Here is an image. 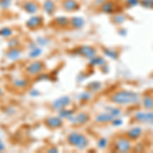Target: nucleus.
<instances>
[{
	"instance_id": "20",
	"label": "nucleus",
	"mask_w": 153,
	"mask_h": 153,
	"mask_svg": "<svg viewBox=\"0 0 153 153\" xmlns=\"http://www.w3.org/2000/svg\"><path fill=\"white\" fill-rule=\"evenodd\" d=\"M141 134H142V130L140 128H133L132 130L129 131L128 136H129L131 139H137V138L140 137Z\"/></svg>"
},
{
	"instance_id": "5",
	"label": "nucleus",
	"mask_w": 153,
	"mask_h": 153,
	"mask_svg": "<svg viewBox=\"0 0 153 153\" xmlns=\"http://www.w3.org/2000/svg\"><path fill=\"white\" fill-rule=\"evenodd\" d=\"M43 24V19L42 16H31L26 23V26L27 28L30 29V30H35L39 27L42 26Z\"/></svg>"
},
{
	"instance_id": "22",
	"label": "nucleus",
	"mask_w": 153,
	"mask_h": 153,
	"mask_svg": "<svg viewBox=\"0 0 153 153\" xmlns=\"http://www.w3.org/2000/svg\"><path fill=\"white\" fill-rule=\"evenodd\" d=\"M13 32L10 28H2L0 29V37H3V38H8L10 37Z\"/></svg>"
},
{
	"instance_id": "19",
	"label": "nucleus",
	"mask_w": 153,
	"mask_h": 153,
	"mask_svg": "<svg viewBox=\"0 0 153 153\" xmlns=\"http://www.w3.org/2000/svg\"><path fill=\"white\" fill-rule=\"evenodd\" d=\"M143 106L146 109H152L153 108V96H145L143 98Z\"/></svg>"
},
{
	"instance_id": "26",
	"label": "nucleus",
	"mask_w": 153,
	"mask_h": 153,
	"mask_svg": "<svg viewBox=\"0 0 153 153\" xmlns=\"http://www.w3.org/2000/svg\"><path fill=\"white\" fill-rule=\"evenodd\" d=\"M19 45V40L16 38H11L10 40L8 41V47L12 48V47H18Z\"/></svg>"
},
{
	"instance_id": "25",
	"label": "nucleus",
	"mask_w": 153,
	"mask_h": 153,
	"mask_svg": "<svg viewBox=\"0 0 153 153\" xmlns=\"http://www.w3.org/2000/svg\"><path fill=\"white\" fill-rule=\"evenodd\" d=\"M12 0H0V7L3 9L8 8L9 5L11 4Z\"/></svg>"
},
{
	"instance_id": "21",
	"label": "nucleus",
	"mask_w": 153,
	"mask_h": 153,
	"mask_svg": "<svg viewBox=\"0 0 153 153\" xmlns=\"http://www.w3.org/2000/svg\"><path fill=\"white\" fill-rule=\"evenodd\" d=\"M96 120L100 123H107V122H110V120H113V115L107 114V113H102V114L98 115Z\"/></svg>"
},
{
	"instance_id": "11",
	"label": "nucleus",
	"mask_w": 153,
	"mask_h": 153,
	"mask_svg": "<svg viewBox=\"0 0 153 153\" xmlns=\"http://www.w3.org/2000/svg\"><path fill=\"white\" fill-rule=\"evenodd\" d=\"M79 52L82 54L83 56L88 58H92L96 55V50L92 46H82V47L79 48Z\"/></svg>"
},
{
	"instance_id": "13",
	"label": "nucleus",
	"mask_w": 153,
	"mask_h": 153,
	"mask_svg": "<svg viewBox=\"0 0 153 153\" xmlns=\"http://www.w3.org/2000/svg\"><path fill=\"white\" fill-rule=\"evenodd\" d=\"M43 8L49 16H51V14H53V12L55 11L56 6L52 0H45V2L43 3Z\"/></svg>"
},
{
	"instance_id": "30",
	"label": "nucleus",
	"mask_w": 153,
	"mask_h": 153,
	"mask_svg": "<svg viewBox=\"0 0 153 153\" xmlns=\"http://www.w3.org/2000/svg\"><path fill=\"white\" fill-rule=\"evenodd\" d=\"M4 148H5V146H4V144L2 143L1 141H0V151H3Z\"/></svg>"
},
{
	"instance_id": "28",
	"label": "nucleus",
	"mask_w": 153,
	"mask_h": 153,
	"mask_svg": "<svg viewBox=\"0 0 153 153\" xmlns=\"http://www.w3.org/2000/svg\"><path fill=\"white\" fill-rule=\"evenodd\" d=\"M127 3L129 4L130 6H136L140 3L139 0H127Z\"/></svg>"
},
{
	"instance_id": "3",
	"label": "nucleus",
	"mask_w": 153,
	"mask_h": 153,
	"mask_svg": "<svg viewBox=\"0 0 153 153\" xmlns=\"http://www.w3.org/2000/svg\"><path fill=\"white\" fill-rule=\"evenodd\" d=\"M44 68H45V65H44V63L42 62V61L35 60L27 66L26 71H27V74L30 76H37L43 71Z\"/></svg>"
},
{
	"instance_id": "24",
	"label": "nucleus",
	"mask_w": 153,
	"mask_h": 153,
	"mask_svg": "<svg viewBox=\"0 0 153 153\" xmlns=\"http://www.w3.org/2000/svg\"><path fill=\"white\" fill-rule=\"evenodd\" d=\"M140 3L147 8H153V0H142L140 1Z\"/></svg>"
},
{
	"instance_id": "12",
	"label": "nucleus",
	"mask_w": 153,
	"mask_h": 153,
	"mask_svg": "<svg viewBox=\"0 0 153 153\" xmlns=\"http://www.w3.org/2000/svg\"><path fill=\"white\" fill-rule=\"evenodd\" d=\"M7 58H9L10 60H16L19 56H21V49L18 47H12L9 48L8 51L6 52Z\"/></svg>"
},
{
	"instance_id": "29",
	"label": "nucleus",
	"mask_w": 153,
	"mask_h": 153,
	"mask_svg": "<svg viewBox=\"0 0 153 153\" xmlns=\"http://www.w3.org/2000/svg\"><path fill=\"white\" fill-rule=\"evenodd\" d=\"M47 42H48V41L46 40V39H44V38H39L38 40H37V43H38L40 46H44L46 43H47Z\"/></svg>"
},
{
	"instance_id": "15",
	"label": "nucleus",
	"mask_w": 153,
	"mask_h": 153,
	"mask_svg": "<svg viewBox=\"0 0 153 153\" xmlns=\"http://www.w3.org/2000/svg\"><path fill=\"white\" fill-rule=\"evenodd\" d=\"M114 4L110 1H107V2H104V3L101 5V10L105 13H112L114 11Z\"/></svg>"
},
{
	"instance_id": "18",
	"label": "nucleus",
	"mask_w": 153,
	"mask_h": 153,
	"mask_svg": "<svg viewBox=\"0 0 153 153\" xmlns=\"http://www.w3.org/2000/svg\"><path fill=\"white\" fill-rule=\"evenodd\" d=\"M71 26L75 29H81L84 26V19L81 18H73L71 19Z\"/></svg>"
},
{
	"instance_id": "8",
	"label": "nucleus",
	"mask_w": 153,
	"mask_h": 153,
	"mask_svg": "<svg viewBox=\"0 0 153 153\" xmlns=\"http://www.w3.org/2000/svg\"><path fill=\"white\" fill-rule=\"evenodd\" d=\"M62 8L65 11H76L80 8V4L76 0H63Z\"/></svg>"
},
{
	"instance_id": "7",
	"label": "nucleus",
	"mask_w": 153,
	"mask_h": 153,
	"mask_svg": "<svg viewBox=\"0 0 153 153\" xmlns=\"http://www.w3.org/2000/svg\"><path fill=\"white\" fill-rule=\"evenodd\" d=\"M136 120L142 123H153V111H142L135 115Z\"/></svg>"
},
{
	"instance_id": "27",
	"label": "nucleus",
	"mask_w": 153,
	"mask_h": 153,
	"mask_svg": "<svg viewBox=\"0 0 153 153\" xmlns=\"http://www.w3.org/2000/svg\"><path fill=\"white\" fill-rule=\"evenodd\" d=\"M125 19H126L125 16H123V14H118V16H117L114 19H113V21H114L115 24H120V23H123Z\"/></svg>"
},
{
	"instance_id": "31",
	"label": "nucleus",
	"mask_w": 153,
	"mask_h": 153,
	"mask_svg": "<svg viewBox=\"0 0 153 153\" xmlns=\"http://www.w3.org/2000/svg\"><path fill=\"white\" fill-rule=\"evenodd\" d=\"M30 93H31V94L33 95V96H36V94H38V92H37V91H31Z\"/></svg>"
},
{
	"instance_id": "32",
	"label": "nucleus",
	"mask_w": 153,
	"mask_h": 153,
	"mask_svg": "<svg viewBox=\"0 0 153 153\" xmlns=\"http://www.w3.org/2000/svg\"><path fill=\"white\" fill-rule=\"evenodd\" d=\"M3 95V91H2V89H1V87H0V97Z\"/></svg>"
},
{
	"instance_id": "6",
	"label": "nucleus",
	"mask_w": 153,
	"mask_h": 153,
	"mask_svg": "<svg viewBox=\"0 0 153 153\" xmlns=\"http://www.w3.org/2000/svg\"><path fill=\"white\" fill-rule=\"evenodd\" d=\"M71 103V99L70 97H68V96H63V97H60L58 98L57 100H55L53 102L52 104V107L54 108V109H63V108H65L68 105H70Z\"/></svg>"
},
{
	"instance_id": "9",
	"label": "nucleus",
	"mask_w": 153,
	"mask_h": 153,
	"mask_svg": "<svg viewBox=\"0 0 153 153\" xmlns=\"http://www.w3.org/2000/svg\"><path fill=\"white\" fill-rule=\"evenodd\" d=\"M117 147L118 151H122V152H127L131 150V143L128 139L126 138H120V139L117 141Z\"/></svg>"
},
{
	"instance_id": "2",
	"label": "nucleus",
	"mask_w": 153,
	"mask_h": 153,
	"mask_svg": "<svg viewBox=\"0 0 153 153\" xmlns=\"http://www.w3.org/2000/svg\"><path fill=\"white\" fill-rule=\"evenodd\" d=\"M68 142L71 146L78 148V149H85L88 146V139L85 135L79 132H73L68 136Z\"/></svg>"
},
{
	"instance_id": "16",
	"label": "nucleus",
	"mask_w": 153,
	"mask_h": 153,
	"mask_svg": "<svg viewBox=\"0 0 153 153\" xmlns=\"http://www.w3.org/2000/svg\"><path fill=\"white\" fill-rule=\"evenodd\" d=\"M74 120H75L76 124L83 125V124H85V123H87L89 120V115L87 114V113H85V112H81V113H79V114L76 115L75 118H74Z\"/></svg>"
},
{
	"instance_id": "17",
	"label": "nucleus",
	"mask_w": 153,
	"mask_h": 153,
	"mask_svg": "<svg viewBox=\"0 0 153 153\" xmlns=\"http://www.w3.org/2000/svg\"><path fill=\"white\" fill-rule=\"evenodd\" d=\"M54 22H55L56 26L60 27V28H65V27L71 23V19L63 18V16H59V18H56Z\"/></svg>"
},
{
	"instance_id": "10",
	"label": "nucleus",
	"mask_w": 153,
	"mask_h": 153,
	"mask_svg": "<svg viewBox=\"0 0 153 153\" xmlns=\"http://www.w3.org/2000/svg\"><path fill=\"white\" fill-rule=\"evenodd\" d=\"M23 9L30 14H34L38 11L39 5L35 1H26L23 4Z\"/></svg>"
},
{
	"instance_id": "14",
	"label": "nucleus",
	"mask_w": 153,
	"mask_h": 153,
	"mask_svg": "<svg viewBox=\"0 0 153 153\" xmlns=\"http://www.w3.org/2000/svg\"><path fill=\"white\" fill-rule=\"evenodd\" d=\"M12 85L18 89H24L29 85V81L27 79H14L12 81Z\"/></svg>"
},
{
	"instance_id": "23",
	"label": "nucleus",
	"mask_w": 153,
	"mask_h": 153,
	"mask_svg": "<svg viewBox=\"0 0 153 153\" xmlns=\"http://www.w3.org/2000/svg\"><path fill=\"white\" fill-rule=\"evenodd\" d=\"M40 53H41V49L38 48V47H35V48L32 49V51L30 52V55L29 56L31 58H35V57H37V56L40 55Z\"/></svg>"
},
{
	"instance_id": "1",
	"label": "nucleus",
	"mask_w": 153,
	"mask_h": 153,
	"mask_svg": "<svg viewBox=\"0 0 153 153\" xmlns=\"http://www.w3.org/2000/svg\"><path fill=\"white\" fill-rule=\"evenodd\" d=\"M110 100L117 104H132V103H136L139 101V96L134 92L122 90L115 92L110 97Z\"/></svg>"
},
{
	"instance_id": "4",
	"label": "nucleus",
	"mask_w": 153,
	"mask_h": 153,
	"mask_svg": "<svg viewBox=\"0 0 153 153\" xmlns=\"http://www.w3.org/2000/svg\"><path fill=\"white\" fill-rule=\"evenodd\" d=\"M44 124H45V126H47L49 129H58V128H60L62 126L63 123L60 117H50L44 120Z\"/></svg>"
}]
</instances>
